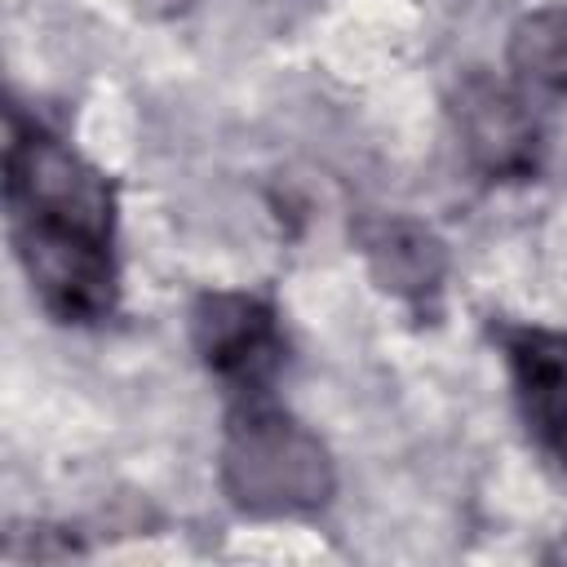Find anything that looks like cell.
<instances>
[{"label": "cell", "instance_id": "cell-1", "mask_svg": "<svg viewBox=\"0 0 567 567\" xmlns=\"http://www.w3.org/2000/svg\"><path fill=\"white\" fill-rule=\"evenodd\" d=\"M4 208L18 266L58 323H97L120 297L115 186L49 124L9 111Z\"/></svg>", "mask_w": 567, "mask_h": 567}, {"label": "cell", "instance_id": "cell-2", "mask_svg": "<svg viewBox=\"0 0 567 567\" xmlns=\"http://www.w3.org/2000/svg\"><path fill=\"white\" fill-rule=\"evenodd\" d=\"M221 487L248 514H310L332 501L328 447L266 394L235 399L221 439Z\"/></svg>", "mask_w": 567, "mask_h": 567}, {"label": "cell", "instance_id": "cell-3", "mask_svg": "<svg viewBox=\"0 0 567 567\" xmlns=\"http://www.w3.org/2000/svg\"><path fill=\"white\" fill-rule=\"evenodd\" d=\"M190 341L208 377L235 399L270 394V381L288 359L275 306L252 292H204L190 310Z\"/></svg>", "mask_w": 567, "mask_h": 567}, {"label": "cell", "instance_id": "cell-4", "mask_svg": "<svg viewBox=\"0 0 567 567\" xmlns=\"http://www.w3.org/2000/svg\"><path fill=\"white\" fill-rule=\"evenodd\" d=\"M456 133L465 142V155L478 173L505 182V177H532L540 159V124L527 102L523 84H501L487 75H470L456 93Z\"/></svg>", "mask_w": 567, "mask_h": 567}, {"label": "cell", "instance_id": "cell-5", "mask_svg": "<svg viewBox=\"0 0 567 567\" xmlns=\"http://www.w3.org/2000/svg\"><path fill=\"white\" fill-rule=\"evenodd\" d=\"M501 350L527 430L567 470V332L536 323L505 328Z\"/></svg>", "mask_w": 567, "mask_h": 567}, {"label": "cell", "instance_id": "cell-6", "mask_svg": "<svg viewBox=\"0 0 567 567\" xmlns=\"http://www.w3.org/2000/svg\"><path fill=\"white\" fill-rule=\"evenodd\" d=\"M368 257H372L377 275L385 279V288H394L403 297H425L443 279V248L416 221H385L368 239Z\"/></svg>", "mask_w": 567, "mask_h": 567}, {"label": "cell", "instance_id": "cell-7", "mask_svg": "<svg viewBox=\"0 0 567 567\" xmlns=\"http://www.w3.org/2000/svg\"><path fill=\"white\" fill-rule=\"evenodd\" d=\"M509 66L527 93H567V9H540L509 35Z\"/></svg>", "mask_w": 567, "mask_h": 567}, {"label": "cell", "instance_id": "cell-8", "mask_svg": "<svg viewBox=\"0 0 567 567\" xmlns=\"http://www.w3.org/2000/svg\"><path fill=\"white\" fill-rule=\"evenodd\" d=\"M195 0H137V9L142 13H151V18H173V13H186Z\"/></svg>", "mask_w": 567, "mask_h": 567}]
</instances>
